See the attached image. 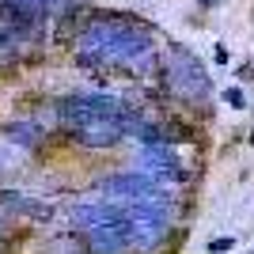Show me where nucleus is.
Returning a JSON list of instances; mask_svg holds the SVG:
<instances>
[{"instance_id":"f257e3e1","label":"nucleus","mask_w":254,"mask_h":254,"mask_svg":"<svg viewBox=\"0 0 254 254\" xmlns=\"http://www.w3.org/2000/svg\"><path fill=\"white\" fill-rule=\"evenodd\" d=\"M148 57H152V31L137 19H126V15H110V19L91 23L76 42V61L84 68L140 64Z\"/></svg>"},{"instance_id":"f03ea898","label":"nucleus","mask_w":254,"mask_h":254,"mask_svg":"<svg viewBox=\"0 0 254 254\" xmlns=\"http://www.w3.org/2000/svg\"><path fill=\"white\" fill-rule=\"evenodd\" d=\"M163 80L182 103H205L212 95V80L205 72V64L193 57L190 50L182 46H171L167 50V61H163Z\"/></svg>"},{"instance_id":"7ed1b4c3","label":"nucleus","mask_w":254,"mask_h":254,"mask_svg":"<svg viewBox=\"0 0 254 254\" xmlns=\"http://www.w3.org/2000/svg\"><path fill=\"white\" fill-rule=\"evenodd\" d=\"M84 239L91 254H126L133 247V220H129V212L110 216L95 228H84Z\"/></svg>"},{"instance_id":"20e7f679","label":"nucleus","mask_w":254,"mask_h":254,"mask_svg":"<svg viewBox=\"0 0 254 254\" xmlns=\"http://www.w3.org/2000/svg\"><path fill=\"white\" fill-rule=\"evenodd\" d=\"M0 133H4L11 144H23V148H34V144L42 140V126H34V122H8Z\"/></svg>"},{"instance_id":"39448f33","label":"nucleus","mask_w":254,"mask_h":254,"mask_svg":"<svg viewBox=\"0 0 254 254\" xmlns=\"http://www.w3.org/2000/svg\"><path fill=\"white\" fill-rule=\"evenodd\" d=\"M163 129H167L171 144H186V140H193V129L186 126V122H179V118H163Z\"/></svg>"},{"instance_id":"423d86ee","label":"nucleus","mask_w":254,"mask_h":254,"mask_svg":"<svg viewBox=\"0 0 254 254\" xmlns=\"http://www.w3.org/2000/svg\"><path fill=\"white\" fill-rule=\"evenodd\" d=\"M224 103H228V106H235V110H243V106H247V99H243V91H239V87H228V91H224Z\"/></svg>"},{"instance_id":"0eeeda50","label":"nucleus","mask_w":254,"mask_h":254,"mask_svg":"<svg viewBox=\"0 0 254 254\" xmlns=\"http://www.w3.org/2000/svg\"><path fill=\"white\" fill-rule=\"evenodd\" d=\"M232 243H235L232 235H220V239H212V243H209V251L212 254H224V251H232Z\"/></svg>"},{"instance_id":"6e6552de","label":"nucleus","mask_w":254,"mask_h":254,"mask_svg":"<svg viewBox=\"0 0 254 254\" xmlns=\"http://www.w3.org/2000/svg\"><path fill=\"white\" fill-rule=\"evenodd\" d=\"M212 61H216V64H228V46H216V50H212Z\"/></svg>"},{"instance_id":"1a4fd4ad","label":"nucleus","mask_w":254,"mask_h":254,"mask_svg":"<svg viewBox=\"0 0 254 254\" xmlns=\"http://www.w3.org/2000/svg\"><path fill=\"white\" fill-rule=\"evenodd\" d=\"M239 80H251L254 84V64H243V68H239Z\"/></svg>"},{"instance_id":"9d476101","label":"nucleus","mask_w":254,"mask_h":254,"mask_svg":"<svg viewBox=\"0 0 254 254\" xmlns=\"http://www.w3.org/2000/svg\"><path fill=\"white\" fill-rule=\"evenodd\" d=\"M4 167H8V159H4V152H0V175H4Z\"/></svg>"},{"instance_id":"9b49d317","label":"nucleus","mask_w":254,"mask_h":254,"mask_svg":"<svg viewBox=\"0 0 254 254\" xmlns=\"http://www.w3.org/2000/svg\"><path fill=\"white\" fill-rule=\"evenodd\" d=\"M4 247H8V235H4V232H0V251H4Z\"/></svg>"},{"instance_id":"f8f14e48","label":"nucleus","mask_w":254,"mask_h":254,"mask_svg":"<svg viewBox=\"0 0 254 254\" xmlns=\"http://www.w3.org/2000/svg\"><path fill=\"white\" fill-rule=\"evenodd\" d=\"M201 4H205V8H209V4H216V0H201Z\"/></svg>"},{"instance_id":"ddd939ff","label":"nucleus","mask_w":254,"mask_h":254,"mask_svg":"<svg viewBox=\"0 0 254 254\" xmlns=\"http://www.w3.org/2000/svg\"><path fill=\"white\" fill-rule=\"evenodd\" d=\"M251 254H254V247H251Z\"/></svg>"}]
</instances>
